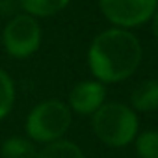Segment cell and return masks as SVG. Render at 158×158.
Wrapping results in <instances>:
<instances>
[{
    "instance_id": "6da1fadb",
    "label": "cell",
    "mask_w": 158,
    "mask_h": 158,
    "mask_svg": "<svg viewBox=\"0 0 158 158\" xmlns=\"http://www.w3.org/2000/svg\"><path fill=\"white\" fill-rule=\"evenodd\" d=\"M141 61V45L125 28H108L95 35L88 50V63L93 76L102 84L127 80Z\"/></svg>"
},
{
    "instance_id": "7a4b0ae2",
    "label": "cell",
    "mask_w": 158,
    "mask_h": 158,
    "mask_svg": "<svg viewBox=\"0 0 158 158\" xmlns=\"http://www.w3.org/2000/svg\"><path fill=\"white\" fill-rule=\"evenodd\" d=\"M95 136L108 147H127L138 136V115L121 102H104L93 115Z\"/></svg>"
},
{
    "instance_id": "3957f363",
    "label": "cell",
    "mask_w": 158,
    "mask_h": 158,
    "mask_svg": "<svg viewBox=\"0 0 158 158\" xmlns=\"http://www.w3.org/2000/svg\"><path fill=\"white\" fill-rule=\"evenodd\" d=\"M71 121L73 112L65 102L47 99L30 110L26 117V134L34 143H52L65 136Z\"/></svg>"
},
{
    "instance_id": "277c9868",
    "label": "cell",
    "mask_w": 158,
    "mask_h": 158,
    "mask_svg": "<svg viewBox=\"0 0 158 158\" xmlns=\"http://www.w3.org/2000/svg\"><path fill=\"white\" fill-rule=\"evenodd\" d=\"M2 47L15 60H26L41 47V26L35 17L17 13L2 30Z\"/></svg>"
},
{
    "instance_id": "5b68a950",
    "label": "cell",
    "mask_w": 158,
    "mask_h": 158,
    "mask_svg": "<svg viewBox=\"0 0 158 158\" xmlns=\"http://www.w3.org/2000/svg\"><path fill=\"white\" fill-rule=\"evenodd\" d=\"M102 15L117 28L145 24L158 8V0H99Z\"/></svg>"
},
{
    "instance_id": "8992f818",
    "label": "cell",
    "mask_w": 158,
    "mask_h": 158,
    "mask_svg": "<svg viewBox=\"0 0 158 158\" xmlns=\"http://www.w3.org/2000/svg\"><path fill=\"white\" fill-rule=\"evenodd\" d=\"M106 99V86L99 80H82L69 91V108L78 115H93Z\"/></svg>"
},
{
    "instance_id": "52a82bcc",
    "label": "cell",
    "mask_w": 158,
    "mask_h": 158,
    "mask_svg": "<svg viewBox=\"0 0 158 158\" xmlns=\"http://www.w3.org/2000/svg\"><path fill=\"white\" fill-rule=\"evenodd\" d=\"M130 104L136 112L158 110V80H143L130 93Z\"/></svg>"
},
{
    "instance_id": "ba28073f",
    "label": "cell",
    "mask_w": 158,
    "mask_h": 158,
    "mask_svg": "<svg viewBox=\"0 0 158 158\" xmlns=\"http://www.w3.org/2000/svg\"><path fill=\"white\" fill-rule=\"evenodd\" d=\"M24 13L32 17H52L67 8L71 0H17Z\"/></svg>"
},
{
    "instance_id": "9c48e42d",
    "label": "cell",
    "mask_w": 158,
    "mask_h": 158,
    "mask_svg": "<svg viewBox=\"0 0 158 158\" xmlns=\"http://www.w3.org/2000/svg\"><path fill=\"white\" fill-rule=\"evenodd\" d=\"M0 154H2V158H35L37 149L30 138L11 136L2 143Z\"/></svg>"
},
{
    "instance_id": "30bf717a",
    "label": "cell",
    "mask_w": 158,
    "mask_h": 158,
    "mask_svg": "<svg viewBox=\"0 0 158 158\" xmlns=\"http://www.w3.org/2000/svg\"><path fill=\"white\" fill-rule=\"evenodd\" d=\"M35 158H86V156L76 143L61 138L52 143H45V147L37 151Z\"/></svg>"
},
{
    "instance_id": "8fae6325",
    "label": "cell",
    "mask_w": 158,
    "mask_h": 158,
    "mask_svg": "<svg viewBox=\"0 0 158 158\" xmlns=\"http://www.w3.org/2000/svg\"><path fill=\"white\" fill-rule=\"evenodd\" d=\"M15 102V84L11 76L0 69V121H2L13 108Z\"/></svg>"
},
{
    "instance_id": "7c38bea8",
    "label": "cell",
    "mask_w": 158,
    "mask_h": 158,
    "mask_svg": "<svg viewBox=\"0 0 158 158\" xmlns=\"http://www.w3.org/2000/svg\"><path fill=\"white\" fill-rule=\"evenodd\" d=\"M136 151L139 158H158V130H145L138 134Z\"/></svg>"
},
{
    "instance_id": "4fadbf2b",
    "label": "cell",
    "mask_w": 158,
    "mask_h": 158,
    "mask_svg": "<svg viewBox=\"0 0 158 158\" xmlns=\"http://www.w3.org/2000/svg\"><path fill=\"white\" fill-rule=\"evenodd\" d=\"M151 23H152V34H154V37L158 39V8H156V11L152 13Z\"/></svg>"
}]
</instances>
